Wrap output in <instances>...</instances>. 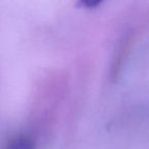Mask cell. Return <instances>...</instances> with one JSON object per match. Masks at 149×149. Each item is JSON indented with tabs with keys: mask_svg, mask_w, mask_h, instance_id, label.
<instances>
[{
	"mask_svg": "<svg viewBox=\"0 0 149 149\" xmlns=\"http://www.w3.org/2000/svg\"><path fill=\"white\" fill-rule=\"evenodd\" d=\"M5 149H36L35 142L29 136L18 135L8 140Z\"/></svg>",
	"mask_w": 149,
	"mask_h": 149,
	"instance_id": "cell-1",
	"label": "cell"
},
{
	"mask_svg": "<svg viewBox=\"0 0 149 149\" xmlns=\"http://www.w3.org/2000/svg\"><path fill=\"white\" fill-rule=\"evenodd\" d=\"M103 0H79V5L84 8H94L99 5Z\"/></svg>",
	"mask_w": 149,
	"mask_h": 149,
	"instance_id": "cell-2",
	"label": "cell"
}]
</instances>
